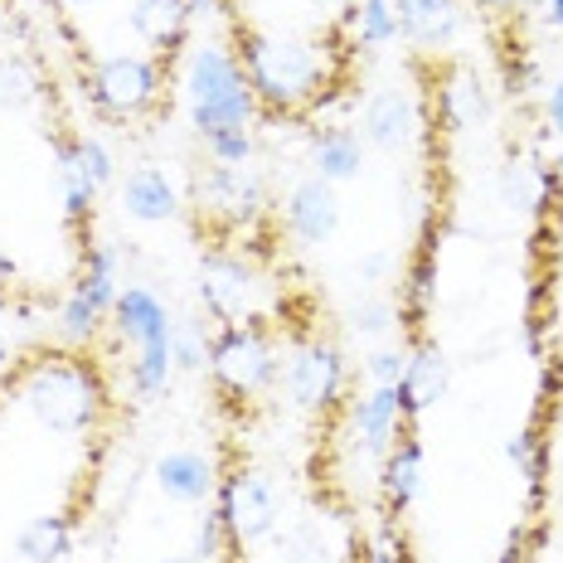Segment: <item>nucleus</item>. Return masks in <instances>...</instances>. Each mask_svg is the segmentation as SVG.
<instances>
[{
  "mask_svg": "<svg viewBox=\"0 0 563 563\" xmlns=\"http://www.w3.org/2000/svg\"><path fill=\"white\" fill-rule=\"evenodd\" d=\"M15 404L49 428L54 438H78V432H92L108 413V384H102V369L92 365L84 350H44L34 355L25 369L10 384Z\"/></svg>",
  "mask_w": 563,
  "mask_h": 563,
  "instance_id": "obj_1",
  "label": "nucleus"
},
{
  "mask_svg": "<svg viewBox=\"0 0 563 563\" xmlns=\"http://www.w3.org/2000/svg\"><path fill=\"white\" fill-rule=\"evenodd\" d=\"M239 58H243V74H249V84L257 92V108L267 117H301L331 88V54L311 40L243 30Z\"/></svg>",
  "mask_w": 563,
  "mask_h": 563,
  "instance_id": "obj_2",
  "label": "nucleus"
},
{
  "mask_svg": "<svg viewBox=\"0 0 563 563\" xmlns=\"http://www.w3.org/2000/svg\"><path fill=\"white\" fill-rule=\"evenodd\" d=\"M185 112H190V126L195 136H214V132H229V126H253L257 122V92L243 74V58L239 49L229 44H195L185 54Z\"/></svg>",
  "mask_w": 563,
  "mask_h": 563,
  "instance_id": "obj_3",
  "label": "nucleus"
},
{
  "mask_svg": "<svg viewBox=\"0 0 563 563\" xmlns=\"http://www.w3.org/2000/svg\"><path fill=\"white\" fill-rule=\"evenodd\" d=\"M209 374L219 379V389L253 398L267 394L273 384H282V355L267 335V325L257 321H233L214 331V345H209Z\"/></svg>",
  "mask_w": 563,
  "mask_h": 563,
  "instance_id": "obj_4",
  "label": "nucleus"
},
{
  "mask_svg": "<svg viewBox=\"0 0 563 563\" xmlns=\"http://www.w3.org/2000/svg\"><path fill=\"white\" fill-rule=\"evenodd\" d=\"M161 88H166V68L151 54H108L88 74L92 108L112 122H141L146 112H156Z\"/></svg>",
  "mask_w": 563,
  "mask_h": 563,
  "instance_id": "obj_5",
  "label": "nucleus"
},
{
  "mask_svg": "<svg viewBox=\"0 0 563 563\" xmlns=\"http://www.w3.org/2000/svg\"><path fill=\"white\" fill-rule=\"evenodd\" d=\"M345 384H350V369H345V355H340L335 340H301L297 350L287 355L282 365V389L287 398L301 408V413L321 418L345 398Z\"/></svg>",
  "mask_w": 563,
  "mask_h": 563,
  "instance_id": "obj_6",
  "label": "nucleus"
},
{
  "mask_svg": "<svg viewBox=\"0 0 563 563\" xmlns=\"http://www.w3.org/2000/svg\"><path fill=\"white\" fill-rule=\"evenodd\" d=\"M219 515H224V530H229V544L249 549V544H263V539L277 534V486L267 481L263 472L253 466H239L219 481Z\"/></svg>",
  "mask_w": 563,
  "mask_h": 563,
  "instance_id": "obj_7",
  "label": "nucleus"
},
{
  "mask_svg": "<svg viewBox=\"0 0 563 563\" xmlns=\"http://www.w3.org/2000/svg\"><path fill=\"white\" fill-rule=\"evenodd\" d=\"M199 307L209 321L233 325V321H253V291H257V273L243 253L233 249H209L199 257Z\"/></svg>",
  "mask_w": 563,
  "mask_h": 563,
  "instance_id": "obj_8",
  "label": "nucleus"
},
{
  "mask_svg": "<svg viewBox=\"0 0 563 563\" xmlns=\"http://www.w3.org/2000/svg\"><path fill=\"white\" fill-rule=\"evenodd\" d=\"M199 209L229 229H249L267 209V180L253 166H209L199 175Z\"/></svg>",
  "mask_w": 563,
  "mask_h": 563,
  "instance_id": "obj_9",
  "label": "nucleus"
},
{
  "mask_svg": "<svg viewBox=\"0 0 563 563\" xmlns=\"http://www.w3.org/2000/svg\"><path fill=\"white\" fill-rule=\"evenodd\" d=\"M282 224H287V233L301 243V249H321V243H331L335 229H340L335 185H325L321 175H301V180L287 190Z\"/></svg>",
  "mask_w": 563,
  "mask_h": 563,
  "instance_id": "obj_10",
  "label": "nucleus"
},
{
  "mask_svg": "<svg viewBox=\"0 0 563 563\" xmlns=\"http://www.w3.org/2000/svg\"><path fill=\"white\" fill-rule=\"evenodd\" d=\"M151 476H156V490L175 506H205L209 496L219 490V466L209 452L199 448H175L166 456H156V466H151Z\"/></svg>",
  "mask_w": 563,
  "mask_h": 563,
  "instance_id": "obj_11",
  "label": "nucleus"
},
{
  "mask_svg": "<svg viewBox=\"0 0 563 563\" xmlns=\"http://www.w3.org/2000/svg\"><path fill=\"white\" fill-rule=\"evenodd\" d=\"M413 132H418V108L404 88H379L365 98V108H360V136H365V146L394 156V151H404L413 141Z\"/></svg>",
  "mask_w": 563,
  "mask_h": 563,
  "instance_id": "obj_12",
  "label": "nucleus"
},
{
  "mask_svg": "<svg viewBox=\"0 0 563 563\" xmlns=\"http://www.w3.org/2000/svg\"><path fill=\"white\" fill-rule=\"evenodd\" d=\"M112 331L122 340H132V345H161V340H170L175 331V316L166 307V297L151 287H141V282H126L122 291H117V307H112Z\"/></svg>",
  "mask_w": 563,
  "mask_h": 563,
  "instance_id": "obj_13",
  "label": "nucleus"
},
{
  "mask_svg": "<svg viewBox=\"0 0 563 563\" xmlns=\"http://www.w3.org/2000/svg\"><path fill=\"white\" fill-rule=\"evenodd\" d=\"M448 384H452V365H448V355H442V345L428 335H418L413 345H408V374H404V384H398L404 418L413 422L418 413H428L432 404H442V398H448Z\"/></svg>",
  "mask_w": 563,
  "mask_h": 563,
  "instance_id": "obj_14",
  "label": "nucleus"
},
{
  "mask_svg": "<svg viewBox=\"0 0 563 563\" xmlns=\"http://www.w3.org/2000/svg\"><path fill=\"white\" fill-rule=\"evenodd\" d=\"M307 156H311V175H321L325 185L360 180V170H365V136L345 122L307 126Z\"/></svg>",
  "mask_w": 563,
  "mask_h": 563,
  "instance_id": "obj_15",
  "label": "nucleus"
},
{
  "mask_svg": "<svg viewBox=\"0 0 563 563\" xmlns=\"http://www.w3.org/2000/svg\"><path fill=\"white\" fill-rule=\"evenodd\" d=\"M394 15H398V34L428 54L452 49L466 25L462 0H394Z\"/></svg>",
  "mask_w": 563,
  "mask_h": 563,
  "instance_id": "obj_16",
  "label": "nucleus"
},
{
  "mask_svg": "<svg viewBox=\"0 0 563 563\" xmlns=\"http://www.w3.org/2000/svg\"><path fill=\"white\" fill-rule=\"evenodd\" d=\"M117 199H122V214L136 224H170L180 214V190L161 166H136L117 180Z\"/></svg>",
  "mask_w": 563,
  "mask_h": 563,
  "instance_id": "obj_17",
  "label": "nucleus"
},
{
  "mask_svg": "<svg viewBox=\"0 0 563 563\" xmlns=\"http://www.w3.org/2000/svg\"><path fill=\"white\" fill-rule=\"evenodd\" d=\"M350 428H355L360 448L384 456L394 448V438L408 428L404 418V398H398V384L394 389H379V384H369V394L350 398Z\"/></svg>",
  "mask_w": 563,
  "mask_h": 563,
  "instance_id": "obj_18",
  "label": "nucleus"
},
{
  "mask_svg": "<svg viewBox=\"0 0 563 563\" xmlns=\"http://www.w3.org/2000/svg\"><path fill=\"white\" fill-rule=\"evenodd\" d=\"M379 490H384V500H389V510H408L422 496V442L413 438V428L398 432L394 448L384 452Z\"/></svg>",
  "mask_w": 563,
  "mask_h": 563,
  "instance_id": "obj_19",
  "label": "nucleus"
},
{
  "mask_svg": "<svg viewBox=\"0 0 563 563\" xmlns=\"http://www.w3.org/2000/svg\"><path fill=\"white\" fill-rule=\"evenodd\" d=\"M438 108H442V122L452 126V132H472L490 117V92L481 84L476 68H452L448 78L438 84Z\"/></svg>",
  "mask_w": 563,
  "mask_h": 563,
  "instance_id": "obj_20",
  "label": "nucleus"
},
{
  "mask_svg": "<svg viewBox=\"0 0 563 563\" xmlns=\"http://www.w3.org/2000/svg\"><path fill=\"white\" fill-rule=\"evenodd\" d=\"M15 554L20 563H64L74 554V520L68 515H34L20 525L15 534Z\"/></svg>",
  "mask_w": 563,
  "mask_h": 563,
  "instance_id": "obj_21",
  "label": "nucleus"
},
{
  "mask_svg": "<svg viewBox=\"0 0 563 563\" xmlns=\"http://www.w3.org/2000/svg\"><path fill=\"white\" fill-rule=\"evenodd\" d=\"M132 30L151 49H175L190 30V0H136L132 5Z\"/></svg>",
  "mask_w": 563,
  "mask_h": 563,
  "instance_id": "obj_22",
  "label": "nucleus"
},
{
  "mask_svg": "<svg viewBox=\"0 0 563 563\" xmlns=\"http://www.w3.org/2000/svg\"><path fill=\"white\" fill-rule=\"evenodd\" d=\"M340 30H345V40L355 44V49H384V44L398 40L394 0H345Z\"/></svg>",
  "mask_w": 563,
  "mask_h": 563,
  "instance_id": "obj_23",
  "label": "nucleus"
},
{
  "mask_svg": "<svg viewBox=\"0 0 563 563\" xmlns=\"http://www.w3.org/2000/svg\"><path fill=\"white\" fill-rule=\"evenodd\" d=\"M117 267H122V253H117L112 243H84V273H78L74 291H84L92 307H102V311L112 316L117 291H122V277H117Z\"/></svg>",
  "mask_w": 563,
  "mask_h": 563,
  "instance_id": "obj_24",
  "label": "nucleus"
},
{
  "mask_svg": "<svg viewBox=\"0 0 563 563\" xmlns=\"http://www.w3.org/2000/svg\"><path fill=\"white\" fill-rule=\"evenodd\" d=\"M58 190H64V219H68V229H84L88 219H92V205H98V185L88 180V170L78 166V151H74V141H58Z\"/></svg>",
  "mask_w": 563,
  "mask_h": 563,
  "instance_id": "obj_25",
  "label": "nucleus"
},
{
  "mask_svg": "<svg viewBox=\"0 0 563 563\" xmlns=\"http://www.w3.org/2000/svg\"><path fill=\"white\" fill-rule=\"evenodd\" d=\"M175 379V355H170V340H161V345H141L136 360L126 365V384H132V394L141 404H156V398H166Z\"/></svg>",
  "mask_w": 563,
  "mask_h": 563,
  "instance_id": "obj_26",
  "label": "nucleus"
},
{
  "mask_svg": "<svg viewBox=\"0 0 563 563\" xmlns=\"http://www.w3.org/2000/svg\"><path fill=\"white\" fill-rule=\"evenodd\" d=\"M108 321H112V316L102 311V307H92L84 291H68V297L58 301V316H54L58 340H64L68 350H88L92 340L102 335V325H108Z\"/></svg>",
  "mask_w": 563,
  "mask_h": 563,
  "instance_id": "obj_27",
  "label": "nucleus"
},
{
  "mask_svg": "<svg viewBox=\"0 0 563 563\" xmlns=\"http://www.w3.org/2000/svg\"><path fill=\"white\" fill-rule=\"evenodd\" d=\"M40 98V74L20 49H0V112H25Z\"/></svg>",
  "mask_w": 563,
  "mask_h": 563,
  "instance_id": "obj_28",
  "label": "nucleus"
},
{
  "mask_svg": "<svg viewBox=\"0 0 563 563\" xmlns=\"http://www.w3.org/2000/svg\"><path fill=\"white\" fill-rule=\"evenodd\" d=\"M209 345H214V331H209L205 316H185V321H175V331H170L175 369H185V374L209 369Z\"/></svg>",
  "mask_w": 563,
  "mask_h": 563,
  "instance_id": "obj_29",
  "label": "nucleus"
},
{
  "mask_svg": "<svg viewBox=\"0 0 563 563\" xmlns=\"http://www.w3.org/2000/svg\"><path fill=\"white\" fill-rule=\"evenodd\" d=\"M432 282H438V253L422 249L413 263H408V277H404V311H408V321L413 325L432 307Z\"/></svg>",
  "mask_w": 563,
  "mask_h": 563,
  "instance_id": "obj_30",
  "label": "nucleus"
},
{
  "mask_svg": "<svg viewBox=\"0 0 563 563\" xmlns=\"http://www.w3.org/2000/svg\"><path fill=\"white\" fill-rule=\"evenodd\" d=\"M506 456H510L515 472L530 481V496L539 500V490H544V442H539L530 428H520L506 438Z\"/></svg>",
  "mask_w": 563,
  "mask_h": 563,
  "instance_id": "obj_31",
  "label": "nucleus"
},
{
  "mask_svg": "<svg viewBox=\"0 0 563 563\" xmlns=\"http://www.w3.org/2000/svg\"><path fill=\"white\" fill-rule=\"evenodd\" d=\"M398 325V301L389 297H365L360 307H350V331L365 340H384Z\"/></svg>",
  "mask_w": 563,
  "mask_h": 563,
  "instance_id": "obj_32",
  "label": "nucleus"
},
{
  "mask_svg": "<svg viewBox=\"0 0 563 563\" xmlns=\"http://www.w3.org/2000/svg\"><path fill=\"white\" fill-rule=\"evenodd\" d=\"M205 151L214 166H253V151H257L253 126H229V132L205 136Z\"/></svg>",
  "mask_w": 563,
  "mask_h": 563,
  "instance_id": "obj_33",
  "label": "nucleus"
},
{
  "mask_svg": "<svg viewBox=\"0 0 563 563\" xmlns=\"http://www.w3.org/2000/svg\"><path fill=\"white\" fill-rule=\"evenodd\" d=\"M74 151H78V166L88 170V180L98 185V190H108V185H117V161L108 151V141L102 136H74Z\"/></svg>",
  "mask_w": 563,
  "mask_h": 563,
  "instance_id": "obj_34",
  "label": "nucleus"
},
{
  "mask_svg": "<svg viewBox=\"0 0 563 563\" xmlns=\"http://www.w3.org/2000/svg\"><path fill=\"white\" fill-rule=\"evenodd\" d=\"M277 549L287 563H325V539L316 525H291V530H282Z\"/></svg>",
  "mask_w": 563,
  "mask_h": 563,
  "instance_id": "obj_35",
  "label": "nucleus"
},
{
  "mask_svg": "<svg viewBox=\"0 0 563 563\" xmlns=\"http://www.w3.org/2000/svg\"><path fill=\"white\" fill-rule=\"evenodd\" d=\"M224 544H229V530H224V515L214 510H205V520L195 525V544H190V559L195 563H214L219 554H224Z\"/></svg>",
  "mask_w": 563,
  "mask_h": 563,
  "instance_id": "obj_36",
  "label": "nucleus"
},
{
  "mask_svg": "<svg viewBox=\"0 0 563 563\" xmlns=\"http://www.w3.org/2000/svg\"><path fill=\"white\" fill-rule=\"evenodd\" d=\"M365 374H369V384H379V389H394V384H404V374H408V350H394V345L374 350V355L365 360Z\"/></svg>",
  "mask_w": 563,
  "mask_h": 563,
  "instance_id": "obj_37",
  "label": "nucleus"
},
{
  "mask_svg": "<svg viewBox=\"0 0 563 563\" xmlns=\"http://www.w3.org/2000/svg\"><path fill=\"white\" fill-rule=\"evenodd\" d=\"M534 88H544V74H539L534 58H525L515 49V58H506V92L510 98H530Z\"/></svg>",
  "mask_w": 563,
  "mask_h": 563,
  "instance_id": "obj_38",
  "label": "nucleus"
},
{
  "mask_svg": "<svg viewBox=\"0 0 563 563\" xmlns=\"http://www.w3.org/2000/svg\"><path fill=\"white\" fill-rule=\"evenodd\" d=\"M544 117H549V126H554V136L563 141V78L559 84H544Z\"/></svg>",
  "mask_w": 563,
  "mask_h": 563,
  "instance_id": "obj_39",
  "label": "nucleus"
},
{
  "mask_svg": "<svg viewBox=\"0 0 563 563\" xmlns=\"http://www.w3.org/2000/svg\"><path fill=\"white\" fill-rule=\"evenodd\" d=\"M394 273V253H365L360 257V277L365 282H384Z\"/></svg>",
  "mask_w": 563,
  "mask_h": 563,
  "instance_id": "obj_40",
  "label": "nucleus"
},
{
  "mask_svg": "<svg viewBox=\"0 0 563 563\" xmlns=\"http://www.w3.org/2000/svg\"><path fill=\"white\" fill-rule=\"evenodd\" d=\"M481 10H496V15H506V10H539L544 0H472Z\"/></svg>",
  "mask_w": 563,
  "mask_h": 563,
  "instance_id": "obj_41",
  "label": "nucleus"
},
{
  "mask_svg": "<svg viewBox=\"0 0 563 563\" xmlns=\"http://www.w3.org/2000/svg\"><path fill=\"white\" fill-rule=\"evenodd\" d=\"M15 282H20V267H15V257H10L5 249H0V291H15Z\"/></svg>",
  "mask_w": 563,
  "mask_h": 563,
  "instance_id": "obj_42",
  "label": "nucleus"
},
{
  "mask_svg": "<svg viewBox=\"0 0 563 563\" xmlns=\"http://www.w3.org/2000/svg\"><path fill=\"white\" fill-rule=\"evenodd\" d=\"M525 559H530V539L510 534V544H506V554H500V563H525Z\"/></svg>",
  "mask_w": 563,
  "mask_h": 563,
  "instance_id": "obj_43",
  "label": "nucleus"
},
{
  "mask_svg": "<svg viewBox=\"0 0 563 563\" xmlns=\"http://www.w3.org/2000/svg\"><path fill=\"white\" fill-rule=\"evenodd\" d=\"M219 10H224V0H190V25H195V20L219 15Z\"/></svg>",
  "mask_w": 563,
  "mask_h": 563,
  "instance_id": "obj_44",
  "label": "nucleus"
},
{
  "mask_svg": "<svg viewBox=\"0 0 563 563\" xmlns=\"http://www.w3.org/2000/svg\"><path fill=\"white\" fill-rule=\"evenodd\" d=\"M539 10H544V25L549 30H563V0H544Z\"/></svg>",
  "mask_w": 563,
  "mask_h": 563,
  "instance_id": "obj_45",
  "label": "nucleus"
},
{
  "mask_svg": "<svg viewBox=\"0 0 563 563\" xmlns=\"http://www.w3.org/2000/svg\"><path fill=\"white\" fill-rule=\"evenodd\" d=\"M5 331H10V307H5V297H0V365L10 360V345H5Z\"/></svg>",
  "mask_w": 563,
  "mask_h": 563,
  "instance_id": "obj_46",
  "label": "nucleus"
},
{
  "mask_svg": "<svg viewBox=\"0 0 563 563\" xmlns=\"http://www.w3.org/2000/svg\"><path fill=\"white\" fill-rule=\"evenodd\" d=\"M549 175H554V185H559V195H563V146L554 151V161H549Z\"/></svg>",
  "mask_w": 563,
  "mask_h": 563,
  "instance_id": "obj_47",
  "label": "nucleus"
},
{
  "mask_svg": "<svg viewBox=\"0 0 563 563\" xmlns=\"http://www.w3.org/2000/svg\"><path fill=\"white\" fill-rule=\"evenodd\" d=\"M64 10H88V5H98V0H58Z\"/></svg>",
  "mask_w": 563,
  "mask_h": 563,
  "instance_id": "obj_48",
  "label": "nucleus"
},
{
  "mask_svg": "<svg viewBox=\"0 0 563 563\" xmlns=\"http://www.w3.org/2000/svg\"><path fill=\"white\" fill-rule=\"evenodd\" d=\"M156 563H195V559H156Z\"/></svg>",
  "mask_w": 563,
  "mask_h": 563,
  "instance_id": "obj_49",
  "label": "nucleus"
},
{
  "mask_svg": "<svg viewBox=\"0 0 563 563\" xmlns=\"http://www.w3.org/2000/svg\"><path fill=\"white\" fill-rule=\"evenodd\" d=\"M559 311H563V291H559Z\"/></svg>",
  "mask_w": 563,
  "mask_h": 563,
  "instance_id": "obj_50",
  "label": "nucleus"
},
{
  "mask_svg": "<svg viewBox=\"0 0 563 563\" xmlns=\"http://www.w3.org/2000/svg\"><path fill=\"white\" fill-rule=\"evenodd\" d=\"M554 563H563V559H554Z\"/></svg>",
  "mask_w": 563,
  "mask_h": 563,
  "instance_id": "obj_51",
  "label": "nucleus"
}]
</instances>
